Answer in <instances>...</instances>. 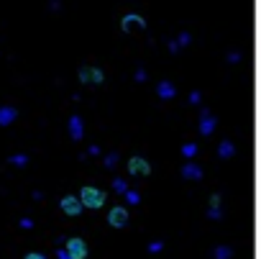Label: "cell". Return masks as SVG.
<instances>
[{"mask_svg":"<svg viewBox=\"0 0 261 259\" xmlns=\"http://www.w3.org/2000/svg\"><path fill=\"white\" fill-rule=\"evenodd\" d=\"M80 203H82L84 208L98 210V208L105 205V192L98 190V187H92V185H84V187L80 190Z\"/></svg>","mask_w":261,"mask_h":259,"instance_id":"cell-1","label":"cell"},{"mask_svg":"<svg viewBox=\"0 0 261 259\" xmlns=\"http://www.w3.org/2000/svg\"><path fill=\"white\" fill-rule=\"evenodd\" d=\"M77 77L82 85H102L105 82V72L100 67H95V64H82Z\"/></svg>","mask_w":261,"mask_h":259,"instance_id":"cell-2","label":"cell"},{"mask_svg":"<svg viewBox=\"0 0 261 259\" xmlns=\"http://www.w3.org/2000/svg\"><path fill=\"white\" fill-rule=\"evenodd\" d=\"M146 29V18L138 13H126L120 21V31L123 34H134V31H144Z\"/></svg>","mask_w":261,"mask_h":259,"instance_id":"cell-3","label":"cell"},{"mask_svg":"<svg viewBox=\"0 0 261 259\" xmlns=\"http://www.w3.org/2000/svg\"><path fill=\"white\" fill-rule=\"evenodd\" d=\"M64 244H67L64 249H67V254H70L72 259H84V256H87V244H84V239H77V236H72V239H67Z\"/></svg>","mask_w":261,"mask_h":259,"instance_id":"cell-4","label":"cell"},{"mask_svg":"<svg viewBox=\"0 0 261 259\" xmlns=\"http://www.w3.org/2000/svg\"><path fill=\"white\" fill-rule=\"evenodd\" d=\"M108 223H110L113 228H126V223H128V210H126V205L110 208V213H108Z\"/></svg>","mask_w":261,"mask_h":259,"instance_id":"cell-5","label":"cell"},{"mask_svg":"<svg viewBox=\"0 0 261 259\" xmlns=\"http://www.w3.org/2000/svg\"><path fill=\"white\" fill-rule=\"evenodd\" d=\"M59 208H62V213H67V215H80V213L84 210V205L80 203L77 195H64V198L59 200Z\"/></svg>","mask_w":261,"mask_h":259,"instance_id":"cell-6","label":"cell"},{"mask_svg":"<svg viewBox=\"0 0 261 259\" xmlns=\"http://www.w3.org/2000/svg\"><path fill=\"white\" fill-rule=\"evenodd\" d=\"M128 172L130 175H151V164L144 159V157H130L128 159Z\"/></svg>","mask_w":261,"mask_h":259,"instance_id":"cell-7","label":"cell"},{"mask_svg":"<svg viewBox=\"0 0 261 259\" xmlns=\"http://www.w3.org/2000/svg\"><path fill=\"white\" fill-rule=\"evenodd\" d=\"M215 123H218L215 116H212L210 111H202V113H200V134H202V136H210V134L215 131Z\"/></svg>","mask_w":261,"mask_h":259,"instance_id":"cell-8","label":"cell"},{"mask_svg":"<svg viewBox=\"0 0 261 259\" xmlns=\"http://www.w3.org/2000/svg\"><path fill=\"white\" fill-rule=\"evenodd\" d=\"M156 95H159L162 100H172L174 95H177V88H174V82H169V80H162V82L156 85Z\"/></svg>","mask_w":261,"mask_h":259,"instance_id":"cell-9","label":"cell"},{"mask_svg":"<svg viewBox=\"0 0 261 259\" xmlns=\"http://www.w3.org/2000/svg\"><path fill=\"white\" fill-rule=\"evenodd\" d=\"M16 118H18V111L13 105H0V126H10V123H16Z\"/></svg>","mask_w":261,"mask_h":259,"instance_id":"cell-10","label":"cell"},{"mask_svg":"<svg viewBox=\"0 0 261 259\" xmlns=\"http://www.w3.org/2000/svg\"><path fill=\"white\" fill-rule=\"evenodd\" d=\"M182 177H184V180H202V169H200V164L187 162V164L182 167Z\"/></svg>","mask_w":261,"mask_h":259,"instance_id":"cell-11","label":"cell"},{"mask_svg":"<svg viewBox=\"0 0 261 259\" xmlns=\"http://www.w3.org/2000/svg\"><path fill=\"white\" fill-rule=\"evenodd\" d=\"M70 136H72V141H82V136H84V131H82V118L80 116H72L70 118Z\"/></svg>","mask_w":261,"mask_h":259,"instance_id":"cell-12","label":"cell"},{"mask_svg":"<svg viewBox=\"0 0 261 259\" xmlns=\"http://www.w3.org/2000/svg\"><path fill=\"white\" fill-rule=\"evenodd\" d=\"M208 218H212V221L220 218V195H218V192H212V195H210V210H208Z\"/></svg>","mask_w":261,"mask_h":259,"instance_id":"cell-13","label":"cell"},{"mask_svg":"<svg viewBox=\"0 0 261 259\" xmlns=\"http://www.w3.org/2000/svg\"><path fill=\"white\" fill-rule=\"evenodd\" d=\"M218 154H220V159H230L236 154V144L233 141H220V146H218Z\"/></svg>","mask_w":261,"mask_h":259,"instance_id":"cell-14","label":"cell"},{"mask_svg":"<svg viewBox=\"0 0 261 259\" xmlns=\"http://www.w3.org/2000/svg\"><path fill=\"white\" fill-rule=\"evenodd\" d=\"M230 256H233L230 246H215L212 249V259H230Z\"/></svg>","mask_w":261,"mask_h":259,"instance_id":"cell-15","label":"cell"},{"mask_svg":"<svg viewBox=\"0 0 261 259\" xmlns=\"http://www.w3.org/2000/svg\"><path fill=\"white\" fill-rule=\"evenodd\" d=\"M177 44H180V49L190 47V44H192V34H190V31H182V34L177 36Z\"/></svg>","mask_w":261,"mask_h":259,"instance_id":"cell-16","label":"cell"},{"mask_svg":"<svg viewBox=\"0 0 261 259\" xmlns=\"http://www.w3.org/2000/svg\"><path fill=\"white\" fill-rule=\"evenodd\" d=\"M194 154H198V144H184L182 146V157L184 159H192Z\"/></svg>","mask_w":261,"mask_h":259,"instance_id":"cell-17","label":"cell"},{"mask_svg":"<svg viewBox=\"0 0 261 259\" xmlns=\"http://www.w3.org/2000/svg\"><path fill=\"white\" fill-rule=\"evenodd\" d=\"M113 190H116V192H120V195H126V192H128V182H126V180H120V177H116V180H113Z\"/></svg>","mask_w":261,"mask_h":259,"instance_id":"cell-18","label":"cell"},{"mask_svg":"<svg viewBox=\"0 0 261 259\" xmlns=\"http://www.w3.org/2000/svg\"><path fill=\"white\" fill-rule=\"evenodd\" d=\"M8 162L16 164V167H26V164H28V157H26V154H13Z\"/></svg>","mask_w":261,"mask_h":259,"instance_id":"cell-19","label":"cell"},{"mask_svg":"<svg viewBox=\"0 0 261 259\" xmlns=\"http://www.w3.org/2000/svg\"><path fill=\"white\" fill-rule=\"evenodd\" d=\"M126 200H128L130 205H138V203H141V195H138L136 190H128V192H126Z\"/></svg>","mask_w":261,"mask_h":259,"instance_id":"cell-20","label":"cell"},{"mask_svg":"<svg viewBox=\"0 0 261 259\" xmlns=\"http://www.w3.org/2000/svg\"><path fill=\"white\" fill-rule=\"evenodd\" d=\"M116 162H118V154H116V152H110V154L105 157V167H108V169H113V167H116Z\"/></svg>","mask_w":261,"mask_h":259,"instance_id":"cell-21","label":"cell"},{"mask_svg":"<svg viewBox=\"0 0 261 259\" xmlns=\"http://www.w3.org/2000/svg\"><path fill=\"white\" fill-rule=\"evenodd\" d=\"M190 103H192V105H200V103H202V95H200L198 90H192V93H190Z\"/></svg>","mask_w":261,"mask_h":259,"instance_id":"cell-22","label":"cell"},{"mask_svg":"<svg viewBox=\"0 0 261 259\" xmlns=\"http://www.w3.org/2000/svg\"><path fill=\"white\" fill-rule=\"evenodd\" d=\"M162 249H164L162 241H151V244H148V254H156V251H162Z\"/></svg>","mask_w":261,"mask_h":259,"instance_id":"cell-23","label":"cell"},{"mask_svg":"<svg viewBox=\"0 0 261 259\" xmlns=\"http://www.w3.org/2000/svg\"><path fill=\"white\" fill-rule=\"evenodd\" d=\"M166 49H169V54H177V52H180V44H177V39H172L169 44H166Z\"/></svg>","mask_w":261,"mask_h":259,"instance_id":"cell-24","label":"cell"},{"mask_svg":"<svg viewBox=\"0 0 261 259\" xmlns=\"http://www.w3.org/2000/svg\"><path fill=\"white\" fill-rule=\"evenodd\" d=\"M241 62V54L238 52H228V64H238Z\"/></svg>","mask_w":261,"mask_h":259,"instance_id":"cell-25","label":"cell"},{"mask_svg":"<svg viewBox=\"0 0 261 259\" xmlns=\"http://www.w3.org/2000/svg\"><path fill=\"white\" fill-rule=\"evenodd\" d=\"M134 80L136 82H146V70H136L134 72Z\"/></svg>","mask_w":261,"mask_h":259,"instance_id":"cell-26","label":"cell"},{"mask_svg":"<svg viewBox=\"0 0 261 259\" xmlns=\"http://www.w3.org/2000/svg\"><path fill=\"white\" fill-rule=\"evenodd\" d=\"M24 259H46V256H44L41 251H28V254H26Z\"/></svg>","mask_w":261,"mask_h":259,"instance_id":"cell-27","label":"cell"},{"mask_svg":"<svg viewBox=\"0 0 261 259\" xmlns=\"http://www.w3.org/2000/svg\"><path fill=\"white\" fill-rule=\"evenodd\" d=\"M20 228H26V231L34 228V221H31V218H20Z\"/></svg>","mask_w":261,"mask_h":259,"instance_id":"cell-28","label":"cell"},{"mask_svg":"<svg viewBox=\"0 0 261 259\" xmlns=\"http://www.w3.org/2000/svg\"><path fill=\"white\" fill-rule=\"evenodd\" d=\"M56 256H59V259H72V256L67 254V249H64V246H62V249H56Z\"/></svg>","mask_w":261,"mask_h":259,"instance_id":"cell-29","label":"cell"}]
</instances>
